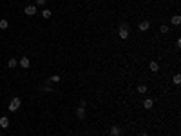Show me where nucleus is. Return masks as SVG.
I'll list each match as a JSON object with an SVG mask.
<instances>
[{
	"label": "nucleus",
	"mask_w": 181,
	"mask_h": 136,
	"mask_svg": "<svg viewBox=\"0 0 181 136\" xmlns=\"http://www.w3.org/2000/svg\"><path fill=\"white\" fill-rule=\"evenodd\" d=\"M118 33H120V38H122V40H127L129 35H130V29H129V25H127V24H122Z\"/></svg>",
	"instance_id": "1"
},
{
	"label": "nucleus",
	"mask_w": 181,
	"mask_h": 136,
	"mask_svg": "<svg viewBox=\"0 0 181 136\" xmlns=\"http://www.w3.org/2000/svg\"><path fill=\"white\" fill-rule=\"evenodd\" d=\"M20 105H22V100H20V98H13V100L9 102V111H11V113L18 111Z\"/></svg>",
	"instance_id": "2"
},
{
	"label": "nucleus",
	"mask_w": 181,
	"mask_h": 136,
	"mask_svg": "<svg viewBox=\"0 0 181 136\" xmlns=\"http://www.w3.org/2000/svg\"><path fill=\"white\" fill-rule=\"evenodd\" d=\"M24 11H25V15H27V16H33V15H36V5H27Z\"/></svg>",
	"instance_id": "3"
},
{
	"label": "nucleus",
	"mask_w": 181,
	"mask_h": 136,
	"mask_svg": "<svg viewBox=\"0 0 181 136\" xmlns=\"http://www.w3.org/2000/svg\"><path fill=\"white\" fill-rule=\"evenodd\" d=\"M18 64H20V67H24V69H29V65H31V62H29V58H27V56H24Z\"/></svg>",
	"instance_id": "4"
},
{
	"label": "nucleus",
	"mask_w": 181,
	"mask_h": 136,
	"mask_svg": "<svg viewBox=\"0 0 181 136\" xmlns=\"http://www.w3.org/2000/svg\"><path fill=\"white\" fill-rule=\"evenodd\" d=\"M0 127H2V129H8V127H9V118H8V116H2V118H0Z\"/></svg>",
	"instance_id": "5"
},
{
	"label": "nucleus",
	"mask_w": 181,
	"mask_h": 136,
	"mask_svg": "<svg viewBox=\"0 0 181 136\" xmlns=\"http://www.w3.org/2000/svg\"><path fill=\"white\" fill-rule=\"evenodd\" d=\"M139 31H147V29H149V27H150V24L149 22H147V20H143V22H139Z\"/></svg>",
	"instance_id": "6"
},
{
	"label": "nucleus",
	"mask_w": 181,
	"mask_h": 136,
	"mask_svg": "<svg viewBox=\"0 0 181 136\" xmlns=\"http://www.w3.org/2000/svg\"><path fill=\"white\" fill-rule=\"evenodd\" d=\"M152 105H154V100H152V98H147V100L143 102V107H145V109H152Z\"/></svg>",
	"instance_id": "7"
},
{
	"label": "nucleus",
	"mask_w": 181,
	"mask_h": 136,
	"mask_svg": "<svg viewBox=\"0 0 181 136\" xmlns=\"http://www.w3.org/2000/svg\"><path fill=\"white\" fill-rule=\"evenodd\" d=\"M149 67H150V71H152V73H158V71H159V64H158V62H150Z\"/></svg>",
	"instance_id": "8"
},
{
	"label": "nucleus",
	"mask_w": 181,
	"mask_h": 136,
	"mask_svg": "<svg viewBox=\"0 0 181 136\" xmlns=\"http://www.w3.org/2000/svg\"><path fill=\"white\" fill-rule=\"evenodd\" d=\"M170 22H172L174 25H179V24H181V16H179V15H174V16H172V20H170Z\"/></svg>",
	"instance_id": "9"
},
{
	"label": "nucleus",
	"mask_w": 181,
	"mask_h": 136,
	"mask_svg": "<svg viewBox=\"0 0 181 136\" xmlns=\"http://www.w3.org/2000/svg\"><path fill=\"white\" fill-rule=\"evenodd\" d=\"M76 116H78V118H85V109H83V107H78Z\"/></svg>",
	"instance_id": "10"
},
{
	"label": "nucleus",
	"mask_w": 181,
	"mask_h": 136,
	"mask_svg": "<svg viewBox=\"0 0 181 136\" xmlns=\"http://www.w3.org/2000/svg\"><path fill=\"white\" fill-rule=\"evenodd\" d=\"M8 65H9V69H15V67L18 65V62H16V60H15V58H11V60H9V62H8Z\"/></svg>",
	"instance_id": "11"
},
{
	"label": "nucleus",
	"mask_w": 181,
	"mask_h": 136,
	"mask_svg": "<svg viewBox=\"0 0 181 136\" xmlns=\"http://www.w3.org/2000/svg\"><path fill=\"white\" fill-rule=\"evenodd\" d=\"M8 27H9L8 20H5V18H2V20H0V29H8Z\"/></svg>",
	"instance_id": "12"
},
{
	"label": "nucleus",
	"mask_w": 181,
	"mask_h": 136,
	"mask_svg": "<svg viewBox=\"0 0 181 136\" xmlns=\"http://www.w3.org/2000/svg\"><path fill=\"white\" fill-rule=\"evenodd\" d=\"M51 15H53L51 9H42V16L44 18H51Z\"/></svg>",
	"instance_id": "13"
},
{
	"label": "nucleus",
	"mask_w": 181,
	"mask_h": 136,
	"mask_svg": "<svg viewBox=\"0 0 181 136\" xmlns=\"http://www.w3.org/2000/svg\"><path fill=\"white\" fill-rule=\"evenodd\" d=\"M111 134H112V136H118V134H120V127H118V125L111 127Z\"/></svg>",
	"instance_id": "14"
},
{
	"label": "nucleus",
	"mask_w": 181,
	"mask_h": 136,
	"mask_svg": "<svg viewBox=\"0 0 181 136\" xmlns=\"http://www.w3.org/2000/svg\"><path fill=\"white\" fill-rule=\"evenodd\" d=\"M138 93H141V94L147 93V85H145V84H139V85H138Z\"/></svg>",
	"instance_id": "15"
},
{
	"label": "nucleus",
	"mask_w": 181,
	"mask_h": 136,
	"mask_svg": "<svg viewBox=\"0 0 181 136\" xmlns=\"http://www.w3.org/2000/svg\"><path fill=\"white\" fill-rule=\"evenodd\" d=\"M172 82H174V85H179V84H181V76H179V74H176Z\"/></svg>",
	"instance_id": "16"
},
{
	"label": "nucleus",
	"mask_w": 181,
	"mask_h": 136,
	"mask_svg": "<svg viewBox=\"0 0 181 136\" xmlns=\"http://www.w3.org/2000/svg\"><path fill=\"white\" fill-rule=\"evenodd\" d=\"M51 82H53V84H58V82H60V76H58V74H53V76H51Z\"/></svg>",
	"instance_id": "17"
},
{
	"label": "nucleus",
	"mask_w": 181,
	"mask_h": 136,
	"mask_svg": "<svg viewBox=\"0 0 181 136\" xmlns=\"http://www.w3.org/2000/svg\"><path fill=\"white\" fill-rule=\"evenodd\" d=\"M159 31H161V33H169V25H161V27H159Z\"/></svg>",
	"instance_id": "18"
},
{
	"label": "nucleus",
	"mask_w": 181,
	"mask_h": 136,
	"mask_svg": "<svg viewBox=\"0 0 181 136\" xmlns=\"http://www.w3.org/2000/svg\"><path fill=\"white\" fill-rule=\"evenodd\" d=\"M45 2H47V0H36V5H44Z\"/></svg>",
	"instance_id": "19"
},
{
	"label": "nucleus",
	"mask_w": 181,
	"mask_h": 136,
	"mask_svg": "<svg viewBox=\"0 0 181 136\" xmlns=\"http://www.w3.org/2000/svg\"><path fill=\"white\" fill-rule=\"evenodd\" d=\"M139 136H149V134H147V133H141V134H139Z\"/></svg>",
	"instance_id": "20"
},
{
	"label": "nucleus",
	"mask_w": 181,
	"mask_h": 136,
	"mask_svg": "<svg viewBox=\"0 0 181 136\" xmlns=\"http://www.w3.org/2000/svg\"><path fill=\"white\" fill-rule=\"evenodd\" d=\"M0 136H2V133H0Z\"/></svg>",
	"instance_id": "21"
},
{
	"label": "nucleus",
	"mask_w": 181,
	"mask_h": 136,
	"mask_svg": "<svg viewBox=\"0 0 181 136\" xmlns=\"http://www.w3.org/2000/svg\"><path fill=\"white\" fill-rule=\"evenodd\" d=\"M118 136H120V134H118Z\"/></svg>",
	"instance_id": "22"
}]
</instances>
